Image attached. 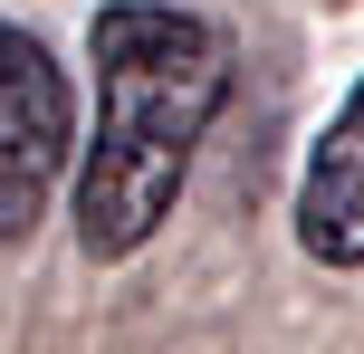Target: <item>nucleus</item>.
Returning a JSON list of instances; mask_svg holds the SVG:
<instances>
[{"mask_svg": "<svg viewBox=\"0 0 364 354\" xmlns=\"http://www.w3.org/2000/svg\"><path fill=\"white\" fill-rule=\"evenodd\" d=\"M96 48V144L77 163V249L134 259L173 221L211 115L230 106V29L182 0H106Z\"/></svg>", "mask_w": 364, "mask_h": 354, "instance_id": "1", "label": "nucleus"}, {"mask_svg": "<svg viewBox=\"0 0 364 354\" xmlns=\"http://www.w3.org/2000/svg\"><path fill=\"white\" fill-rule=\"evenodd\" d=\"M297 240L326 268H364V87L336 106V125L316 134L307 182H297Z\"/></svg>", "mask_w": 364, "mask_h": 354, "instance_id": "3", "label": "nucleus"}, {"mask_svg": "<svg viewBox=\"0 0 364 354\" xmlns=\"http://www.w3.org/2000/svg\"><path fill=\"white\" fill-rule=\"evenodd\" d=\"M58 163H68V77L29 29H0V240H29L38 201H48Z\"/></svg>", "mask_w": 364, "mask_h": 354, "instance_id": "2", "label": "nucleus"}]
</instances>
